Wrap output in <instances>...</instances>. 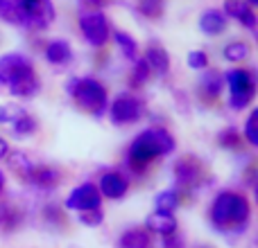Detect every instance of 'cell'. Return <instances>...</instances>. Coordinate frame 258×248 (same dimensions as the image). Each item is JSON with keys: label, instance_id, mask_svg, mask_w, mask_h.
<instances>
[{"label": "cell", "instance_id": "cell-15", "mask_svg": "<svg viewBox=\"0 0 258 248\" xmlns=\"http://www.w3.org/2000/svg\"><path fill=\"white\" fill-rule=\"evenodd\" d=\"M45 59L52 66H66V63L73 61V48L68 41L63 39H54L45 45Z\"/></svg>", "mask_w": 258, "mask_h": 248}, {"label": "cell", "instance_id": "cell-21", "mask_svg": "<svg viewBox=\"0 0 258 248\" xmlns=\"http://www.w3.org/2000/svg\"><path fill=\"white\" fill-rule=\"evenodd\" d=\"M181 203V196H179L177 190H163L159 196L154 199V205H156V212H168L172 214L174 210L179 208Z\"/></svg>", "mask_w": 258, "mask_h": 248}, {"label": "cell", "instance_id": "cell-5", "mask_svg": "<svg viewBox=\"0 0 258 248\" xmlns=\"http://www.w3.org/2000/svg\"><path fill=\"white\" fill-rule=\"evenodd\" d=\"M227 84H229V93H231V108L240 111L247 108L251 104L256 95V77L251 70L247 68H233L227 72Z\"/></svg>", "mask_w": 258, "mask_h": 248}, {"label": "cell", "instance_id": "cell-7", "mask_svg": "<svg viewBox=\"0 0 258 248\" xmlns=\"http://www.w3.org/2000/svg\"><path fill=\"white\" fill-rule=\"evenodd\" d=\"M54 21V5L52 0H23L21 3V27L27 30H48Z\"/></svg>", "mask_w": 258, "mask_h": 248}, {"label": "cell", "instance_id": "cell-30", "mask_svg": "<svg viewBox=\"0 0 258 248\" xmlns=\"http://www.w3.org/2000/svg\"><path fill=\"white\" fill-rule=\"evenodd\" d=\"M245 138L249 145H258V111H251V115L247 117L245 124Z\"/></svg>", "mask_w": 258, "mask_h": 248}, {"label": "cell", "instance_id": "cell-26", "mask_svg": "<svg viewBox=\"0 0 258 248\" xmlns=\"http://www.w3.org/2000/svg\"><path fill=\"white\" fill-rule=\"evenodd\" d=\"M113 41L118 43V48H120V52L125 54V57H136L138 41L134 39L132 34H127V32H122V30H116L113 32Z\"/></svg>", "mask_w": 258, "mask_h": 248}, {"label": "cell", "instance_id": "cell-23", "mask_svg": "<svg viewBox=\"0 0 258 248\" xmlns=\"http://www.w3.org/2000/svg\"><path fill=\"white\" fill-rule=\"evenodd\" d=\"M21 3L23 0H0V18L12 25L21 23Z\"/></svg>", "mask_w": 258, "mask_h": 248}, {"label": "cell", "instance_id": "cell-12", "mask_svg": "<svg viewBox=\"0 0 258 248\" xmlns=\"http://www.w3.org/2000/svg\"><path fill=\"white\" fill-rule=\"evenodd\" d=\"M224 14L233 21H238L240 25H245L247 30L256 27V12L251 9V5L247 0H227L224 3Z\"/></svg>", "mask_w": 258, "mask_h": 248}, {"label": "cell", "instance_id": "cell-32", "mask_svg": "<svg viewBox=\"0 0 258 248\" xmlns=\"http://www.w3.org/2000/svg\"><path fill=\"white\" fill-rule=\"evenodd\" d=\"M188 66L192 70H206L209 68V57L204 52H200V50H195V52L188 54Z\"/></svg>", "mask_w": 258, "mask_h": 248}, {"label": "cell", "instance_id": "cell-16", "mask_svg": "<svg viewBox=\"0 0 258 248\" xmlns=\"http://www.w3.org/2000/svg\"><path fill=\"white\" fill-rule=\"evenodd\" d=\"M200 30L206 36H220L227 30V16L222 12H218V9H206L200 16Z\"/></svg>", "mask_w": 258, "mask_h": 248}, {"label": "cell", "instance_id": "cell-11", "mask_svg": "<svg viewBox=\"0 0 258 248\" xmlns=\"http://www.w3.org/2000/svg\"><path fill=\"white\" fill-rule=\"evenodd\" d=\"M98 190H100V194L107 196V199H122L129 190V181L120 172H107L100 178Z\"/></svg>", "mask_w": 258, "mask_h": 248}, {"label": "cell", "instance_id": "cell-17", "mask_svg": "<svg viewBox=\"0 0 258 248\" xmlns=\"http://www.w3.org/2000/svg\"><path fill=\"white\" fill-rule=\"evenodd\" d=\"M145 230L147 232H159V235L168 237L172 232H177V219L174 214H168V212H152L145 221Z\"/></svg>", "mask_w": 258, "mask_h": 248}, {"label": "cell", "instance_id": "cell-10", "mask_svg": "<svg viewBox=\"0 0 258 248\" xmlns=\"http://www.w3.org/2000/svg\"><path fill=\"white\" fill-rule=\"evenodd\" d=\"M174 178L186 190L197 187L202 183V178H204V165L197 158H192V156H186V158H181L174 165Z\"/></svg>", "mask_w": 258, "mask_h": 248}, {"label": "cell", "instance_id": "cell-27", "mask_svg": "<svg viewBox=\"0 0 258 248\" xmlns=\"http://www.w3.org/2000/svg\"><path fill=\"white\" fill-rule=\"evenodd\" d=\"M138 12L143 14L145 18L154 21V18L163 16V9H165V0H138Z\"/></svg>", "mask_w": 258, "mask_h": 248}, {"label": "cell", "instance_id": "cell-13", "mask_svg": "<svg viewBox=\"0 0 258 248\" xmlns=\"http://www.w3.org/2000/svg\"><path fill=\"white\" fill-rule=\"evenodd\" d=\"M220 93H222V75L218 70H206L204 77L200 79V97L213 104L218 102Z\"/></svg>", "mask_w": 258, "mask_h": 248}, {"label": "cell", "instance_id": "cell-25", "mask_svg": "<svg viewBox=\"0 0 258 248\" xmlns=\"http://www.w3.org/2000/svg\"><path fill=\"white\" fill-rule=\"evenodd\" d=\"M247 57H249V43H245V41H233L224 48V59L231 63H240Z\"/></svg>", "mask_w": 258, "mask_h": 248}, {"label": "cell", "instance_id": "cell-28", "mask_svg": "<svg viewBox=\"0 0 258 248\" xmlns=\"http://www.w3.org/2000/svg\"><path fill=\"white\" fill-rule=\"evenodd\" d=\"M147 79H150V68H147V63L143 61V59H138L136 66H134V70H132L129 81H132L134 86H143Z\"/></svg>", "mask_w": 258, "mask_h": 248}, {"label": "cell", "instance_id": "cell-22", "mask_svg": "<svg viewBox=\"0 0 258 248\" xmlns=\"http://www.w3.org/2000/svg\"><path fill=\"white\" fill-rule=\"evenodd\" d=\"M21 221H23V214L18 208H14V205H3V208H0V228H3L5 232L16 230V228L21 226Z\"/></svg>", "mask_w": 258, "mask_h": 248}, {"label": "cell", "instance_id": "cell-37", "mask_svg": "<svg viewBox=\"0 0 258 248\" xmlns=\"http://www.w3.org/2000/svg\"><path fill=\"white\" fill-rule=\"evenodd\" d=\"M3 187H5V176H3V172H0V192H3Z\"/></svg>", "mask_w": 258, "mask_h": 248}, {"label": "cell", "instance_id": "cell-4", "mask_svg": "<svg viewBox=\"0 0 258 248\" xmlns=\"http://www.w3.org/2000/svg\"><path fill=\"white\" fill-rule=\"evenodd\" d=\"M68 93H71L73 102L86 113L100 117L109 106V93L98 79L91 77H80V79L68 81Z\"/></svg>", "mask_w": 258, "mask_h": 248}, {"label": "cell", "instance_id": "cell-20", "mask_svg": "<svg viewBox=\"0 0 258 248\" xmlns=\"http://www.w3.org/2000/svg\"><path fill=\"white\" fill-rule=\"evenodd\" d=\"M7 163H9V169H12V172L16 174L18 178H25V181H30V174H32V169H34V165H32V160L27 158V154L14 151L12 156H7Z\"/></svg>", "mask_w": 258, "mask_h": 248}, {"label": "cell", "instance_id": "cell-29", "mask_svg": "<svg viewBox=\"0 0 258 248\" xmlns=\"http://www.w3.org/2000/svg\"><path fill=\"white\" fill-rule=\"evenodd\" d=\"M218 142L224 149H238V147H240V133H238L236 129H227V131H222L218 136Z\"/></svg>", "mask_w": 258, "mask_h": 248}, {"label": "cell", "instance_id": "cell-38", "mask_svg": "<svg viewBox=\"0 0 258 248\" xmlns=\"http://www.w3.org/2000/svg\"><path fill=\"white\" fill-rule=\"evenodd\" d=\"M247 3H249V5H256V3H258V0H247Z\"/></svg>", "mask_w": 258, "mask_h": 248}, {"label": "cell", "instance_id": "cell-34", "mask_svg": "<svg viewBox=\"0 0 258 248\" xmlns=\"http://www.w3.org/2000/svg\"><path fill=\"white\" fill-rule=\"evenodd\" d=\"M181 244H183V241H181V237H179L177 232H172V235L163 237V246H165V248H183Z\"/></svg>", "mask_w": 258, "mask_h": 248}, {"label": "cell", "instance_id": "cell-33", "mask_svg": "<svg viewBox=\"0 0 258 248\" xmlns=\"http://www.w3.org/2000/svg\"><path fill=\"white\" fill-rule=\"evenodd\" d=\"M43 214H45V219H48V223H52L54 228H59V226H63V223H66V219H63V212L59 208H54V205H48Z\"/></svg>", "mask_w": 258, "mask_h": 248}, {"label": "cell", "instance_id": "cell-6", "mask_svg": "<svg viewBox=\"0 0 258 248\" xmlns=\"http://www.w3.org/2000/svg\"><path fill=\"white\" fill-rule=\"evenodd\" d=\"M80 30H82V36L86 39V43L93 45V48H102L111 39L109 21L100 9H84L80 14Z\"/></svg>", "mask_w": 258, "mask_h": 248}, {"label": "cell", "instance_id": "cell-18", "mask_svg": "<svg viewBox=\"0 0 258 248\" xmlns=\"http://www.w3.org/2000/svg\"><path fill=\"white\" fill-rule=\"evenodd\" d=\"M143 61H145L147 68H150V75L154 72L156 77H163V75H168V70H170V57H168V52H165L163 48H159V45L147 48L145 59H143Z\"/></svg>", "mask_w": 258, "mask_h": 248}, {"label": "cell", "instance_id": "cell-19", "mask_svg": "<svg viewBox=\"0 0 258 248\" xmlns=\"http://www.w3.org/2000/svg\"><path fill=\"white\" fill-rule=\"evenodd\" d=\"M120 248H152V237L145 228H129L120 237Z\"/></svg>", "mask_w": 258, "mask_h": 248}, {"label": "cell", "instance_id": "cell-2", "mask_svg": "<svg viewBox=\"0 0 258 248\" xmlns=\"http://www.w3.org/2000/svg\"><path fill=\"white\" fill-rule=\"evenodd\" d=\"M174 149V138L170 131L161 127H154V129H145L136 140L132 142L127 151V160L136 172H143L152 160H156L159 156H165Z\"/></svg>", "mask_w": 258, "mask_h": 248}, {"label": "cell", "instance_id": "cell-8", "mask_svg": "<svg viewBox=\"0 0 258 248\" xmlns=\"http://www.w3.org/2000/svg\"><path fill=\"white\" fill-rule=\"evenodd\" d=\"M145 113V106L138 97H132V95H118L113 99V104L109 106V117L116 127H127V124L138 122Z\"/></svg>", "mask_w": 258, "mask_h": 248}, {"label": "cell", "instance_id": "cell-14", "mask_svg": "<svg viewBox=\"0 0 258 248\" xmlns=\"http://www.w3.org/2000/svg\"><path fill=\"white\" fill-rule=\"evenodd\" d=\"M30 181L41 190H54L61 183V172L57 167H50V165H41V167L32 169Z\"/></svg>", "mask_w": 258, "mask_h": 248}, {"label": "cell", "instance_id": "cell-9", "mask_svg": "<svg viewBox=\"0 0 258 248\" xmlns=\"http://www.w3.org/2000/svg\"><path fill=\"white\" fill-rule=\"evenodd\" d=\"M102 203V194L93 183H84V185L75 187V190L68 194L66 205L75 212H89V210H98Z\"/></svg>", "mask_w": 258, "mask_h": 248}, {"label": "cell", "instance_id": "cell-36", "mask_svg": "<svg viewBox=\"0 0 258 248\" xmlns=\"http://www.w3.org/2000/svg\"><path fill=\"white\" fill-rule=\"evenodd\" d=\"M7 117H9V111H7V108H5V106H0V124H3L5 120H7Z\"/></svg>", "mask_w": 258, "mask_h": 248}, {"label": "cell", "instance_id": "cell-3", "mask_svg": "<svg viewBox=\"0 0 258 248\" xmlns=\"http://www.w3.org/2000/svg\"><path fill=\"white\" fill-rule=\"evenodd\" d=\"M249 214V199L238 192H220L211 205V221L218 230H245Z\"/></svg>", "mask_w": 258, "mask_h": 248}, {"label": "cell", "instance_id": "cell-31", "mask_svg": "<svg viewBox=\"0 0 258 248\" xmlns=\"http://www.w3.org/2000/svg\"><path fill=\"white\" fill-rule=\"evenodd\" d=\"M102 219H104V214H102V210H89V212H80V221L84 223V226H91V228H95V226H100L102 223Z\"/></svg>", "mask_w": 258, "mask_h": 248}, {"label": "cell", "instance_id": "cell-24", "mask_svg": "<svg viewBox=\"0 0 258 248\" xmlns=\"http://www.w3.org/2000/svg\"><path fill=\"white\" fill-rule=\"evenodd\" d=\"M12 131L16 133L18 138H27L32 136V133L36 131V120L32 115H27V113H21V115L14 117L12 122Z\"/></svg>", "mask_w": 258, "mask_h": 248}, {"label": "cell", "instance_id": "cell-35", "mask_svg": "<svg viewBox=\"0 0 258 248\" xmlns=\"http://www.w3.org/2000/svg\"><path fill=\"white\" fill-rule=\"evenodd\" d=\"M7 154H9V147H7V142L0 138V160L3 158H7Z\"/></svg>", "mask_w": 258, "mask_h": 248}, {"label": "cell", "instance_id": "cell-1", "mask_svg": "<svg viewBox=\"0 0 258 248\" xmlns=\"http://www.w3.org/2000/svg\"><path fill=\"white\" fill-rule=\"evenodd\" d=\"M0 86H5L16 97H34L41 90L34 66L21 52H9L0 57Z\"/></svg>", "mask_w": 258, "mask_h": 248}]
</instances>
